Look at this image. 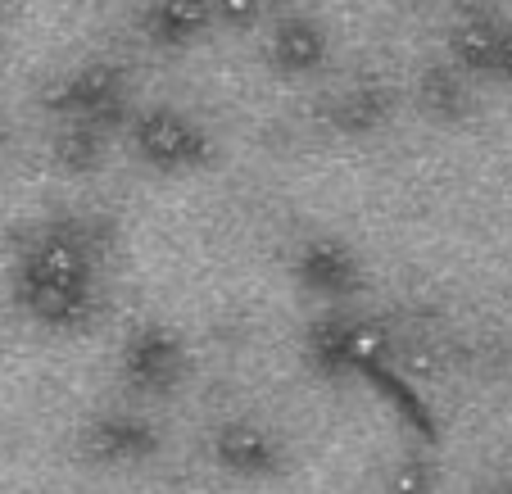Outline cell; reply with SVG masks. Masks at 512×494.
I'll use <instances>...</instances> for the list:
<instances>
[]
</instances>
